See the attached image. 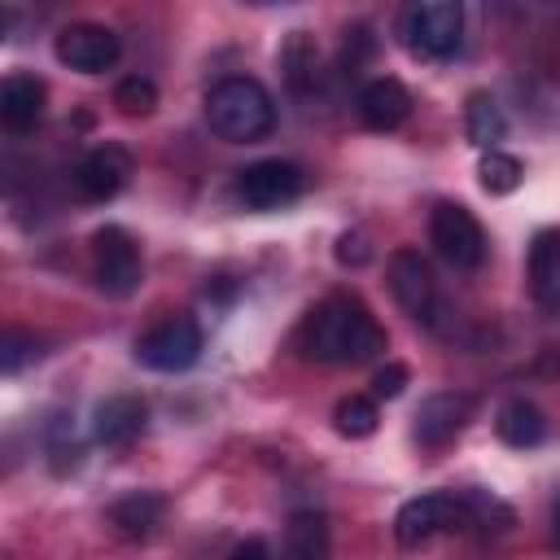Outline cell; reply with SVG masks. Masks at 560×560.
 Returning <instances> with one entry per match:
<instances>
[{
    "label": "cell",
    "mask_w": 560,
    "mask_h": 560,
    "mask_svg": "<svg viewBox=\"0 0 560 560\" xmlns=\"http://www.w3.org/2000/svg\"><path fill=\"white\" fill-rule=\"evenodd\" d=\"M31 359H39V341L31 332H22V328H9L4 341H0V368H4V376H18Z\"/></svg>",
    "instance_id": "25"
},
{
    "label": "cell",
    "mask_w": 560,
    "mask_h": 560,
    "mask_svg": "<svg viewBox=\"0 0 560 560\" xmlns=\"http://www.w3.org/2000/svg\"><path fill=\"white\" fill-rule=\"evenodd\" d=\"M206 122L214 136L232 144H254L271 136L276 127V101L271 92L249 74H228L206 92Z\"/></svg>",
    "instance_id": "2"
},
{
    "label": "cell",
    "mask_w": 560,
    "mask_h": 560,
    "mask_svg": "<svg viewBox=\"0 0 560 560\" xmlns=\"http://www.w3.org/2000/svg\"><path fill=\"white\" fill-rule=\"evenodd\" d=\"M464 9L455 0H416L398 13V44L420 61H446L459 52Z\"/></svg>",
    "instance_id": "3"
},
{
    "label": "cell",
    "mask_w": 560,
    "mask_h": 560,
    "mask_svg": "<svg viewBox=\"0 0 560 560\" xmlns=\"http://www.w3.org/2000/svg\"><path fill=\"white\" fill-rule=\"evenodd\" d=\"M468 420H472V394L438 389V394H429V398L420 402L411 433H416V442H420L424 451H442V446H451V442L468 429Z\"/></svg>",
    "instance_id": "11"
},
{
    "label": "cell",
    "mask_w": 560,
    "mask_h": 560,
    "mask_svg": "<svg viewBox=\"0 0 560 560\" xmlns=\"http://www.w3.org/2000/svg\"><path fill=\"white\" fill-rule=\"evenodd\" d=\"M92 271H96L101 293H109V298H131L140 289L144 262H140V245L131 241L127 228H118V223L96 228V236H92Z\"/></svg>",
    "instance_id": "5"
},
{
    "label": "cell",
    "mask_w": 560,
    "mask_h": 560,
    "mask_svg": "<svg viewBox=\"0 0 560 560\" xmlns=\"http://www.w3.org/2000/svg\"><path fill=\"white\" fill-rule=\"evenodd\" d=\"M298 346L319 363H368L385 354V328L359 298L332 293L302 319Z\"/></svg>",
    "instance_id": "1"
},
{
    "label": "cell",
    "mask_w": 560,
    "mask_h": 560,
    "mask_svg": "<svg viewBox=\"0 0 560 560\" xmlns=\"http://www.w3.org/2000/svg\"><path fill=\"white\" fill-rule=\"evenodd\" d=\"M158 521H162V499L149 494V490L127 494V499H118V503L109 508V525H114L122 538H149Z\"/></svg>",
    "instance_id": "20"
},
{
    "label": "cell",
    "mask_w": 560,
    "mask_h": 560,
    "mask_svg": "<svg viewBox=\"0 0 560 560\" xmlns=\"http://www.w3.org/2000/svg\"><path fill=\"white\" fill-rule=\"evenodd\" d=\"M354 105H359V122L368 131H394V127H402L411 118V92L398 79H389V74L363 83Z\"/></svg>",
    "instance_id": "13"
},
{
    "label": "cell",
    "mask_w": 560,
    "mask_h": 560,
    "mask_svg": "<svg viewBox=\"0 0 560 560\" xmlns=\"http://www.w3.org/2000/svg\"><path fill=\"white\" fill-rule=\"evenodd\" d=\"M337 258H341V262H354V267L368 262V245H363V236H341V241H337Z\"/></svg>",
    "instance_id": "27"
},
{
    "label": "cell",
    "mask_w": 560,
    "mask_h": 560,
    "mask_svg": "<svg viewBox=\"0 0 560 560\" xmlns=\"http://www.w3.org/2000/svg\"><path fill=\"white\" fill-rule=\"evenodd\" d=\"M315 61H319V52H315L311 35H306V31H293V35L284 39V48H280V66H284L289 83H293V88L315 83Z\"/></svg>",
    "instance_id": "23"
},
{
    "label": "cell",
    "mask_w": 560,
    "mask_h": 560,
    "mask_svg": "<svg viewBox=\"0 0 560 560\" xmlns=\"http://www.w3.org/2000/svg\"><path fill=\"white\" fill-rule=\"evenodd\" d=\"M376 398H363V394H350L332 407V429L341 438H372L376 433Z\"/></svg>",
    "instance_id": "22"
},
{
    "label": "cell",
    "mask_w": 560,
    "mask_h": 560,
    "mask_svg": "<svg viewBox=\"0 0 560 560\" xmlns=\"http://www.w3.org/2000/svg\"><path fill=\"white\" fill-rule=\"evenodd\" d=\"M289 560H328V521L319 512H293L284 525Z\"/></svg>",
    "instance_id": "19"
},
{
    "label": "cell",
    "mask_w": 560,
    "mask_h": 560,
    "mask_svg": "<svg viewBox=\"0 0 560 560\" xmlns=\"http://www.w3.org/2000/svg\"><path fill=\"white\" fill-rule=\"evenodd\" d=\"M521 175H525L521 158H512V153H503V149H486V153H481L477 179H481V188H486V192H494V197H503V192H516Z\"/></svg>",
    "instance_id": "21"
},
{
    "label": "cell",
    "mask_w": 560,
    "mask_h": 560,
    "mask_svg": "<svg viewBox=\"0 0 560 560\" xmlns=\"http://www.w3.org/2000/svg\"><path fill=\"white\" fill-rule=\"evenodd\" d=\"M298 192H302V171L284 158H262L236 171V201L245 210H280L298 201Z\"/></svg>",
    "instance_id": "10"
},
{
    "label": "cell",
    "mask_w": 560,
    "mask_h": 560,
    "mask_svg": "<svg viewBox=\"0 0 560 560\" xmlns=\"http://www.w3.org/2000/svg\"><path fill=\"white\" fill-rule=\"evenodd\" d=\"M52 52H57L61 66H70L79 74H105V70L118 66L122 39L109 26H101V22H70V26L57 31Z\"/></svg>",
    "instance_id": "8"
},
{
    "label": "cell",
    "mask_w": 560,
    "mask_h": 560,
    "mask_svg": "<svg viewBox=\"0 0 560 560\" xmlns=\"http://www.w3.org/2000/svg\"><path fill=\"white\" fill-rule=\"evenodd\" d=\"M389 293H394V302H398L411 319L438 328V315H442L438 280H433L429 262H424L416 249H394V254H389Z\"/></svg>",
    "instance_id": "9"
},
{
    "label": "cell",
    "mask_w": 560,
    "mask_h": 560,
    "mask_svg": "<svg viewBox=\"0 0 560 560\" xmlns=\"http://www.w3.org/2000/svg\"><path fill=\"white\" fill-rule=\"evenodd\" d=\"M429 241L459 271H472V267L486 262V232H481L477 214L468 206H459V201L433 206V214H429Z\"/></svg>",
    "instance_id": "6"
},
{
    "label": "cell",
    "mask_w": 560,
    "mask_h": 560,
    "mask_svg": "<svg viewBox=\"0 0 560 560\" xmlns=\"http://www.w3.org/2000/svg\"><path fill=\"white\" fill-rule=\"evenodd\" d=\"M127 179H131V153L114 140L88 149L74 166V188L83 201H109L127 188Z\"/></svg>",
    "instance_id": "12"
},
{
    "label": "cell",
    "mask_w": 560,
    "mask_h": 560,
    "mask_svg": "<svg viewBox=\"0 0 560 560\" xmlns=\"http://www.w3.org/2000/svg\"><path fill=\"white\" fill-rule=\"evenodd\" d=\"M136 359L153 372H184L201 359V324L192 315H166L158 319L140 341Z\"/></svg>",
    "instance_id": "7"
},
{
    "label": "cell",
    "mask_w": 560,
    "mask_h": 560,
    "mask_svg": "<svg viewBox=\"0 0 560 560\" xmlns=\"http://www.w3.org/2000/svg\"><path fill=\"white\" fill-rule=\"evenodd\" d=\"M144 420H149L144 398H136V394H114V398H105V402L96 407V416H92V438H96L101 446H127L131 438H140Z\"/></svg>",
    "instance_id": "15"
},
{
    "label": "cell",
    "mask_w": 560,
    "mask_h": 560,
    "mask_svg": "<svg viewBox=\"0 0 560 560\" xmlns=\"http://www.w3.org/2000/svg\"><path fill=\"white\" fill-rule=\"evenodd\" d=\"M44 83L35 79V74H26V70H13L4 83H0V122H4V131H13V136H26L39 118H44Z\"/></svg>",
    "instance_id": "14"
},
{
    "label": "cell",
    "mask_w": 560,
    "mask_h": 560,
    "mask_svg": "<svg viewBox=\"0 0 560 560\" xmlns=\"http://www.w3.org/2000/svg\"><path fill=\"white\" fill-rule=\"evenodd\" d=\"M407 385V368L402 363H385L376 376H372V398H398Z\"/></svg>",
    "instance_id": "26"
},
{
    "label": "cell",
    "mask_w": 560,
    "mask_h": 560,
    "mask_svg": "<svg viewBox=\"0 0 560 560\" xmlns=\"http://www.w3.org/2000/svg\"><path fill=\"white\" fill-rule=\"evenodd\" d=\"M459 525H472V512H468V490H429V494H416L398 508L394 516V534L402 547H420L446 529H459Z\"/></svg>",
    "instance_id": "4"
},
{
    "label": "cell",
    "mask_w": 560,
    "mask_h": 560,
    "mask_svg": "<svg viewBox=\"0 0 560 560\" xmlns=\"http://www.w3.org/2000/svg\"><path fill=\"white\" fill-rule=\"evenodd\" d=\"M114 105H118V114H127V118H144V114H153V109H158V88H153V79H144V74H127V79H118V88H114Z\"/></svg>",
    "instance_id": "24"
},
{
    "label": "cell",
    "mask_w": 560,
    "mask_h": 560,
    "mask_svg": "<svg viewBox=\"0 0 560 560\" xmlns=\"http://www.w3.org/2000/svg\"><path fill=\"white\" fill-rule=\"evenodd\" d=\"M529 293L542 311H560V228H542L529 245Z\"/></svg>",
    "instance_id": "16"
},
{
    "label": "cell",
    "mask_w": 560,
    "mask_h": 560,
    "mask_svg": "<svg viewBox=\"0 0 560 560\" xmlns=\"http://www.w3.org/2000/svg\"><path fill=\"white\" fill-rule=\"evenodd\" d=\"M232 560H276V556H271V547H267L262 538H245V542L232 551Z\"/></svg>",
    "instance_id": "28"
},
{
    "label": "cell",
    "mask_w": 560,
    "mask_h": 560,
    "mask_svg": "<svg viewBox=\"0 0 560 560\" xmlns=\"http://www.w3.org/2000/svg\"><path fill=\"white\" fill-rule=\"evenodd\" d=\"M551 534H556V542H560V499H556V508H551Z\"/></svg>",
    "instance_id": "29"
},
{
    "label": "cell",
    "mask_w": 560,
    "mask_h": 560,
    "mask_svg": "<svg viewBox=\"0 0 560 560\" xmlns=\"http://www.w3.org/2000/svg\"><path fill=\"white\" fill-rule=\"evenodd\" d=\"M503 131H508V118H503L499 101L490 92H468V101H464V136H468V144H477L481 153L499 149Z\"/></svg>",
    "instance_id": "18"
},
{
    "label": "cell",
    "mask_w": 560,
    "mask_h": 560,
    "mask_svg": "<svg viewBox=\"0 0 560 560\" xmlns=\"http://www.w3.org/2000/svg\"><path fill=\"white\" fill-rule=\"evenodd\" d=\"M494 433H499L503 446L529 451V446H538V442L547 438V416H542V407L529 402V398H508V402L494 411Z\"/></svg>",
    "instance_id": "17"
}]
</instances>
